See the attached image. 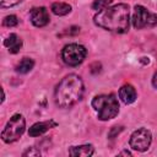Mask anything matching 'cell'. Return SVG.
Returning a JSON list of instances; mask_svg holds the SVG:
<instances>
[{"label": "cell", "instance_id": "6da1fadb", "mask_svg": "<svg viewBox=\"0 0 157 157\" xmlns=\"http://www.w3.org/2000/svg\"><path fill=\"white\" fill-rule=\"evenodd\" d=\"M129 5L117 4L98 11L93 21L94 23L109 32L125 33L129 29Z\"/></svg>", "mask_w": 157, "mask_h": 157}, {"label": "cell", "instance_id": "7a4b0ae2", "mask_svg": "<svg viewBox=\"0 0 157 157\" xmlns=\"http://www.w3.org/2000/svg\"><path fill=\"white\" fill-rule=\"evenodd\" d=\"M83 82L76 74L66 75L56 86L54 92V99L58 107L70 108L76 104L83 94Z\"/></svg>", "mask_w": 157, "mask_h": 157}, {"label": "cell", "instance_id": "3957f363", "mask_svg": "<svg viewBox=\"0 0 157 157\" xmlns=\"http://www.w3.org/2000/svg\"><path fill=\"white\" fill-rule=\"evenodd\" d=\"M92 107L98 114L99 120H110L119 113V103L115 94H98L92 99Z\"/></svg>", "mask_w": 157, "mask_h": 157}, {"label": "cell", "instance_id": "277c9868", "mask_svg": "<svg viewBox=\"0 0 157 157\" xmlns=\"http://www.w3.org/2000/svg\"><path fill=\"white\" fill-rule=\"evenodd\" d=\"M26 129V120L21 114H13L1 132V140L6 144L17 141Z\"/></svg>", "mask_w": 157, "mask_h": 157}, {"label": "cell", "instance_id": "5b68a950", "mask_svg": "<svg viewBox=\"0 0 157 157\" xmlns=\"http://www.w3.org/2000/svg\"><path fill=\"white\" fill-rule=\"evenodd\" d=\"M87 55V50L83 45L77 43L67 44L61 50V59L69 66H77L80 65Z\"/></svg>", "mask_w": 157, "mask_h": 157}, {"label": "cell", "instance_id": "8992f818", "mask_svg": "<svg viewBox=\"0 0 157 157\" xmlns=\"http://www.w3.org/2000/svg\"><path fill=\"white\" fill-rule=\"evenodd\" d=\"M132 26L136 29L157 26V13L150 12L146 7L136 5L132 13Z\"/></svg>", "mask_w": 157, "mask_h": 157}, {"label": "cell", "instance_id": "52a82bcc", "mask_svg": "<svg viewBox=\"0 0 157 157\" xmlns=\"http://www.w3.org/2000/svg\"><path fill=\"white\" fill-rule=\"evenodd\" d=\"M151 141H152L151 131L145 129V128H140L131 134L129 144H130V147L132 150L139 151V152H144L150 147Z\"/></svg>", "mask_w": 157, "mask_h": 157}, {"label": "cell", "instance_id": "ba28073f", "mask_svg": "<svg viewBox=\"0 0 157 157\" xmlns=\"http://www.w3.org/2000/svg\"><path fill=\"white\" fill-rule=\"evenodd\" d=\"M29 18L33 26L36 27H44L49 23V13L48 10L43 6L40 7H33L29 11Z\"/></svg>", "mask_w": 157, "mask_h": 157}, {"label": "cell", "instance_id": "9c48e42d", "mask_svg": "<svg viewBox=\"0 0 157 157\" xmlns=\"http://www.w3.org/2000/svg\"><path fill=\"white\" fill-rule=\"evenodd\" d=\"M58 124L54 121V120H45V121H38V123H34L29 130H28V135L32 136V137H37V136H40L43 135L44 132H47L49 129L52 128H55Z\"/></svg>", "mask_w": 157, "mask_h": 157}, {"label": "cell", "instance_id": "30bf717a", "mask_svg": "<svg viewBox=\"0 0 157 157\" xmlns=\"http://www.w3.org/2000/svg\"><path fill=\"white\" fill-rule=\"evenodd\" d=\"M136 96H137L136 94V90L134 88V86H131L129 83L121 86L120 90H119V98L125 104H131L132 102H135Z\"/></svg>", "mask_w": 157, "mask_h": 157}, {"label": "cell", "instance_id": "8fae6325", "mask_svg": "<svg viewBox=\"0 0 157 157\" xmlns=\"http://www.w3.org/2000/svg\"><path fill=\"white\" fill-rule=\"evenodd\" d=\"M4 45L11 54H16L22 48V39L16 33H10V36H7V38L4 40Z\"/></svg>", "mask_w": 157, "mask_h": 157}, {"label": "cell", "instance_id": "7c38bea8", "mask_svg": "<svg viewBox=\"0 0 157 157\" xmlns=\"http://www.w3.org/2000/svg\"><path fill=\"white\" fill-rule=\"evenodd\" d=\"M94 153V148L91 144L87 145H80V146H71L69 148V155L74 156V157H87V156H92Z\"/></svg>", "mask_w": 157, "mask_h": 157}, {"label": "cell", "instance_id": "4fadbf2b", "mask_svg": "<svg viewBox=\"0 0 157 157\" xmlns=\"http://www.w3.org/2000/svg\"><path fill=\"white\" fill-rule=\"evenodd\" d=\"M52 12L56 16H65L67 13L71 12V6L66 2H53L52 4V7H50Z\"/></svg>", "mask_w": 157, "mask_h": 157}, {"label": "cell", "instance_id": "5bb4252c", "mask_svg": "<svg viewBox=\"0 0 157 157\" xmlns=\"http://www.w3.org/2000/svg\"><path fill=\"white\" fill-rule=\"evenodd\" d=\"M33 66H34V61L31 58H23L16 65V71L18 74H27L33 69Z\"/></svg>", "mask_w": 157, "mask_h": 157}, {"label": "cell", "instance_id": "9a60e30c", "mask_svg": "<svg viewBox=\"0 0 157 157\" xmlns=\"http://www.w3.org/2000/svg\"><path fill=\"white\" fill-rule=\"evenodd\" d=\"M17 23H18V18L15 15H9L2 20V26L5 27H15L17 26Z\"/></svg>", "mask_w": 157, "mask_h": 157}, {"label": "cell", "instance_id": "2e32d148", "mask_svg": "<svg viewBox=\"0 0 157 157\" xmlns=\"http://www.w3.org/2000/svg\"><path fill=\"white\" fill-rule=\"evenodd\" d=\"M113 0H94L93 4H92V9L93 10H97V11H101L105 7H108V5L112 2Z\"/></svg>", "mask_w": 157, "mask_h": 157}, {"label": "cell", "instance_id": "e0dca14e", "mask_svg": "<svg viewBox=\"0 0 157 157\" xmlns=\"http://www.w3.org/2000/svg\"><path fill=\"white\" fill-rule=\"evenodd\" d=\"M22 0H0V6L2 9H6V7H11V6H15L17 5L18 2H21Z\"/></svg>", "mask_w": 157, "mask_h": 157}, {"label": "cell", "instance_id": "ac0fdd59", "mask_svg": "<svg viewBox=\"0 0 157 157\" xmlns=\"http://www.w3.org/2000/svg\"><path fill=\"white\" fill-rule=\"evenodd\" d=\"M39 155H40V152L38 150H36L34 147H29L27 151H25L22 153V156H39Z\"/></svg>", "mask_w": 157, "mask_h": 157}, {"label": "cell", "instance_id": "d6986e66", "mask_svg": "<svg viewBox=\"0 0 157 157\" xmlns=\"http://www.w3.org/2000/svg\"><path fill=\"white\" fill-rule=\"evenodd\" d=\"M152 85H153V87L157 88V71L153 74V77H152Z\"/></svg>", "mask_w": 157, "mask_h": 157}]
</instances>
